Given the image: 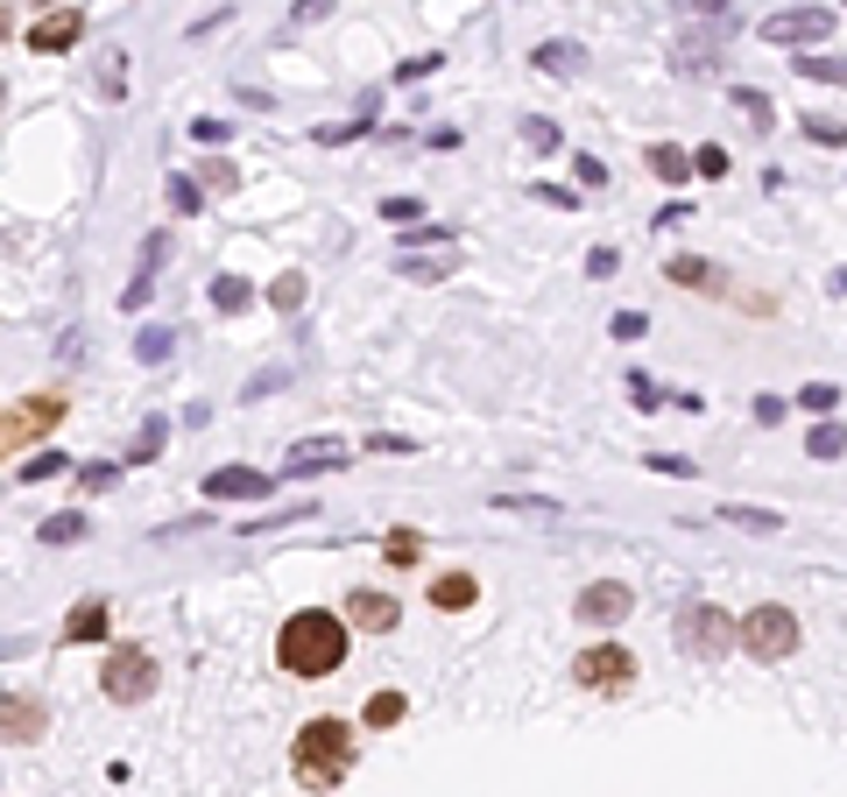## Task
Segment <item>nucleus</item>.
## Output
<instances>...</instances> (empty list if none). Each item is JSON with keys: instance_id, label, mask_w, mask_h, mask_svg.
I'll return each mask as SVG.
<instances>
[{"instance_id": "22", "label": "nucleus", "mask_w": 847, "mask_h": 797, "mask_svg": "<svg viewBox=\"0 0 847 797\" xmlns=\"http://www.w3.org/2000/svg\"><path fill=\"white\" fill-rule=\"evenodd\" d=\"M85 530H93V522H85L78 516V508H71V516H50V522H36V536H43V544H50V551H64V544H78V536Z\"/></svg>"}, {"instance_id": "56", "label": "nucleus", "mask_w": 847, "mask_h": 797, "mask_svg": "<svg viewBox=\"0 0 847 797\" xmlns=\"http://www.w3.org/2000/svg\"><path fill=\"white\" fill-rule=\"evenodd\" d=\"M686 14H713V22H727V0H678Z\"/></svg>"}, {"instance_id": "12", "label": "nucleus", "mask_w": 847, "mask_h": 797, "mask_svg": "<svg viewBox=\"0 0 847 797\" xmlns=\"http://www.w3.org/2000/svg\"><path fill=\"white\" fill-rule=\"evenodd\" d=\"M276 480L255 473V466H219V473H205V502H262Z\"/></svg>"}, {"instance_id": "42", "label": "nucleus", "mask_w": 847, "mask_h": 797, "mask_svg": "<svg viewBox=\"0 0 847 797\" xmlns=\"http://www.w3.org/2000/svg\"><path fill=\"white\" fill-rule=\"evenodd\" d=\"M205 191H241V170H233V162H205Z\"/></svg>"}, {"instance_id": "58", "label": "nucleus", "mask_w": 847, "mask_h": 797, "mask_svg": "<svg viewBox=\"0 0 847 797\" xmlns=\"http://www.w3.org/2000/svg\"><path fill=\"white\" fill-rule=\"evenodd\" d=\"M840 8H847V0H840Z\"/></svg>"}, {"instance_id": "43", "label": "nucleus", "mask_w": 847, "mask_h": 797, "mask_svg": "<svg viewBox=\"0 0 847 797\" xmlns=\"http://www.w3.org/2000/svg\"><path fill=\"white\" fill-rule=\"evenodd\" d=\"M367 452H389V459H418V445H410V438H396V431H375V438H367Z\"/></svg>"}, {"instance_id": "13", "label": "nucleus", "mask_w": 847, "mask_h": 797, "mask_svg": "<svg viewBox=\"0 0 847 797\" xmlns=\"http://www.w3.org/2000/svg\"><path fill=\"white\" fill-rule=\"evenodd\" d=\"M78 8H57V14H43L36 28H28V50H43V57H57V50H71L78 43Z\"/></svg>"}, {"instance_id": "28", "label": "nucleus", "mask_w": 847, "mask_h": 797, "mask_svg": "<svg viewBox=\"0 0 847 797\" xmlns=\"http://www.w3.org/2000/svg\"><path fill=\"white\" fill-rule=\"evenodd\" d=\"M170 346H177L170 325H148V333L135 339V360H142V367H162V360H170Z\"/></svg>"}, {"instance_id": "49", "label": "nucleus", "mask_w": 847, "mask_h": 797, "mask_svg": "<svg viewBox=\"0 0 847 797\" xmlns=\"http://www.w3.org/2000/svg\"><path fill=\"white\" fill-rule=\"evenodd\" d=\"M615 268H621V254H615V247H593V254H586V276H593V282H607Z\"/></svg>"}, {"instance_id": "20", "label": "nucleus", "mask_w": 847, "mask_h": 797, "mask_svg": "<svg viewBox=\"0 0 847 797\" xmlns=\"http://www.w3.org/2000/svg\"><path fill=\"white\" fill-rule=\"evenodd\" d=\"M664 276L686 282V290H721V268L700 262V254H671V262H664Z\"/></svg>"}, {"instance_id": "54", "label": "nucleus", "mask_w": 847, "mask_h": 797, "mask_svg": "<svg viewBox=\"0 0 847 797\" xmlns=\"http://www.w3.org/2000/svg\"><path fill=\"white\" fill-rule=\"evenodd\" d=\"M537 198H544V205H558V213H572V205H579V191H558V184H537Z\"/></svg>"}, {"instance_id": "50", "label": "nucleus", "mask_w": 847, "mask_h": 797, "mask_svg": "<svg viewBox=\"0 0 847 797\" xmlns=\"http://www.w3.org/2000/svg\"><path fill=\"white\" fill-rule=\"evenodd\" d=\"M692 162H700V177H721V170H727V148L706 142V148H692Z\"/></svg>"}, {"instance_id": "51", "label": "nucleus", "mask_w": 847, "mask_h": 797, "mask_svg": "<svg viewBox=\"0 0 847 797\" xmlns=\"http://www.w3.org/2000/svg\"><path fill=\"white\" fill-rule=\"evenodd\" d=\"M784 410H791V402H784V396H755V424H784Z\"/></svg>"}, {"instance_id": "36", "label": "nucleus", "mask_w": 847, "mask_h": 797, "mask_svg": "<svg viewBox=\"0 0 847 797\" xmlns=\"http://www.w3.org/2000/svg\"><path fill=\"white\" fill-rule=\"evenodd\" d=\"M382 219H396V227H424V205L410 198V191H396V198H382Z\"/></svg>"}, {"instance_id": "35", "label": "nucleus", "mask_w": 847, "mask_h": 797, "mask_svg": "<svg viewBox=\"0 0 847 797\" xmlns=\"http://www.w3.org/2000/svg\"><path fill=\"white\" fill-rule=\"evenodd\" d=\"M99 93H107V99L128 93V57L121 50H99Z\"/></svg>"}, {"instance_id": "52", "label": "nucleus", "mask_w": 847, "mask_h": 797, "mask_svg": "<svg viewBox=\"0 0 847 797\" xmlns=\"http://www.w3.org/2000/svg\"><path fill=\"white\" fill-rule=\"evenodd\" d=\"M50 473H64V459H57V452H43V459H22V480H50Z\"/></svg>"}, {"instance_id": "53", "label": "nucleus", "mask_w": 847, "mask_h": 797, "mask_svg": "<svg viewBox=\"0 0 847 797\" xmlns=\"http://www.w3.org/2000/svg\"><path fill=\"white\" fill-rule=\"evenodd\" d=\"M191 134H198V142H227L233 120H191Z\"/></svg>"}, {"instance_id": "18", "label": "nucleus", "mask_w": 847, "mask_h": 797, "mask_svg": "<svg viewBox=\"0 0 847 797\" xmlns=\"http://www.w3.org/2000/svg\"><path fill=\"white\" fill-rule=\"evenodd\" d=\"M107 636V600H78L64 614V642H99Z\"/></svg>"}, {"instance_id": "16", "label": "nucleus", "mask_w": 847, "mask_h": 797, "mask_svg": "<svg viewBox=\"0 0 847 797\" xmlns=\"http://www.w3.org/2000/svg\"><path fill=\"white\" fill-rule=\"evenodd\" d=\"M481 600V579L473 571H445V579H431V607L438 614H459V607H473Z\"/></svg>"}, {"instance_id": "33", "label": "nucleus", "mask_w": 847, "mask_h": 797, "mask_svg": "<svg viewBox=\"0 0 847 797\" xmlns=\"http://www.w3.org/2000/svg\"><path fill=\"white\" fill-rule=\"evenodd\" d=\"M297 382V360H276V367H262L255 382H247V402H262V396H276V388H290Z\"/></svg>"}, {"instance_id": "26", "label": "nucleus", "mask_w": 847, "mask_h": 797, "mask_svg": "<svg viewBox=\"0 0 847 797\" xmlns=\"http://www.w3.org/2000/svg\"><path fill=\"white\" fill-rule=\"evenodd\" d=\"M247 304H255V290H247L241 276H219V282H213V311H227V318H241Z\"/></svg>"}, {"instance_id": "46", "label": "nucleus", "mask_w": 847, "mask_h": 797, "mask_svg": "<svg viewBox=\"0 0 847 797\" xmlns=\"http://www.w3.org/2000/svg\"><path fill=\"white\" fill-rule=\"evenodd\" d=\"M113 480H121V466H85V473H78V487H85V494H107Z\"/></svg>"}, {"instance_id": "37", "label": "nucleus", "mask_w": 847, "mask_h": 797, "mask_svg": "<svg viewBox=\"0 0 847 797\" xmlns=\"http://www.w3.org/2000/svg\"><path fill=\"white\" fill-rule=\"evenodd\" d=\"M806 142H812V148H820V142H826V148H847V120H820V113H812V120H806Z\"/></svg>"}, {"instance_id": "31", "label": "nucleus", "mask_w": 847, "mask_h": 797, "mask_svg": "<svg viewBox=\"0 0 847 797\" xmlns=\"http://www.w3.org/2000/svg\"><path fill=\"white\" fill-rule=\"evenodd\" d=\"M162 198H170V213H184V219H191L205 198H213V191H205V184H191V177H170V184H162Z\"/></svg>"}, {"instance_id": "8", "label": "nucleus", "mask_w": 847, "mask_h": 797, "mask_svg": "<svg viewBox=\"0 0 847 797\" xmlns=\"http://www.w3.org/2000/svg\"><path fill=\"white\" fill-rule=\"evenodd\" d=\"M347 466H353V445H347V438H304V445H290V459H282V480L347 473Z\"/></svg>"}, {"instance_id": "32", "label": "nucleus", "mask_w": 847, "mask_h": 797, "mask_svg": "<svg viewBox=\"0 0 847 797\" xmlns=\"http://www.w3.org/2000/svg\"><path fill=\"white\" fill-rule=\"evenodd\" d=\"M791 402H798V410H812V424H826V416H834V402H840V388H826V382H806Z\"/></svg>"}, {"instance_id": "25", "label": "nucleus", "mask_w": 847, "mask_h": 797, "mask_svg": "<svg viewBox=\"0 0 847 797\" xmlns=\"http://www.w3.org/2000/svg\"><path fill=\"white\" fill-rule=\"evenodd\" d=\"M840 452H847V424H834V416H826V424H812L806 459H840Z\"/></svg>"}, {"instance_id": "55", "label": "nucleus", "mask_w": 847, "mask_h": 797, "mask_svg": "<svg viewBox=\"0 0 847 797\" xmlns=\"http://www.w3.org/2000/svg\"><path fill=\"white\" fill-rule=\"evenodd\" d=\"M290 14H297V22H325V14H332V0H297Z\"/></svg>"}, {"instance_id": "4", "label": "nucleus", "mask_w": 847, "mask_h": 797, "mask_svg": "<svg viewBox=\"0 0 847 797\" xmlns=\"http://www.w3.org/2000/svg\"><path fill=\"white\" fill-rule=\"evenodd\" d=\"M741 650H749L755 664L791 656V650H798V614H791V607H755V614H741Z\"/></svg>"}, {"instance_id": "5", "label": "nucleus", "mask_w": 847, "mask_h": 797, "mask_svg": "<svg viewBox=\"0 0 847 797\" xmlns=\"http://www.w3.org/2000/svg\"><path fill=\"white\" fill-rule=\"evenodd\" d=\"M572 678L586 691H629L636 685V656L621 650V642H593V650L572 656Z\"/></svg>"}, {"instance_id": "34", "label": "nucleus", "mask_w": 847, "mask_h": 797, "mask_svg": "<svg viewBox=\"0 0 847 797\" xmlns=\"http://www.w3.org/2000/svg\"><path fill=\"white\" fill-rule=\"evenodd\" d=\"M403 713H410L403 691H375V699H367V727H396Z\"/></svg>"}, {"instance_id": "21", "label": "nucleus", "mask_w": 847, "mask_h": 797, "mask_svg": "<svg viewBox=\"0 0 847 797\" xmlns=\"http://www.w3.org/2000/svg\"><path fill=\"white\" fill-rule=\"evenodd\" d=\"M721 522H735V530H755V536H777V530H784V516H770V508H749V502H727Z\"/></svg>"}, {"instance_id": "47", "label": "nucleus", "mask_w": 847, "mask_h": 797, "mask_svg": "<svg viewBox=\"0 0 847 797\" xmlns=\"http://www.w3.org/2000/svg\"><path fill=\"white\" fill-rule=\"evenodd\" d=\"M607 333H615V339H643L650 318H643V311H615V325H607Z\"/></svg>"}, {"instance_id": "45", "label": "nucleus", "mask_w": 847, "mask_h": 797, "mask_svg": "<svg viewBox=\"0 0 847 797\" xmlns=\"http://www.w3.org/2000/svg\"><path fill=\"white\" fill-rule=\"evenodd\" d=\"M418 551H424L418 530H396V536H389V565H418Z\"/></svg>"}, {"instance_id": "3", "label": "nucleus", "mask_w": 847, "mask_h": 797, "mask_svg": "<svg viewBox=\"0 0 847 797\" xmlns=\"http://www.w3.org/2000/svg\"><path fill=\"white\" fill-rule=\"evenodd\" d=\"M727 642H741V621H727L713 600H692V607H678V650H686V656L713 664Z\"/></svg>"}, {"instance_id": "48", "label": "nucleus", "mask_w": 847, "mask_h": 797, "mask_svg": "<svg viewBox=\"0 0 847 797\" xmlns=\"http://www.w3.org/2000/svg\"><path fill=\"white\" fill-rule=\"evenodd\" d=\"M445 57H410V64H396V85H418V79H431Z\"/></svg>"}, {"instance_id": "6", "label": "nucleus", "mask_w": 847, "mask_h": 797, "mask_svg": "<svg viewBox=\"0 0 847 797\" xmlns=\"http://www.w3.org/2000/svg\"><path fill=\"white\" fill-rule=\"evenodd\" d=\"M99 685H107L113 705H142L148 691H156V664H148V650H113L107 671H99Z\"/></svg>"}, {"instance_id": "41", "label": "nucleus", "mask_w": 847, "mask_h": 797, "mask_svg": "<svg viewBox=\"0 0 847 797\" xmlns=\"http://www.w3.org/2000/svg\"><path fill=\"white\" fill-rule=\"evenodd\" d=\"M650 473H671V480H692L700 466H692L686 452H650Z\"/></svg>"}, {"instance_id": "7", "label": "nucleus", "mask_w": 847, "mask_h": 797, "mask_svg": "<svg viewBox=\"0 0 847 797\" xmlns=\"http://www.w3.org/2000/svg\"><path fill=\"white\" fill-rule=\"evenodd\" d=\"M57 416H64V402H57V396H22V402H8V424H0V452L14 459L28 438H43V431H50Z\"/></svg>"}, {"instance_id": "40", "label": "nucleus", "mask_w": 847, "mask_h": 797, "mask_svg": "<svg viewBox=\"0 0 847 797\" xmlns=\"http://www.w3.org/2000/svg\"><path fill=\"white\" fill-rule=\"evenodd\" d=\"M572 177H579V191H601L607 184V162L601 156H572Z\"/></svg>"}, {"instance_id": "2", "label": "nucleus", "mask_w": 847, "mask_h": 797, "mask_svg": "<svg viewBox=\"0 0 847 797\" xmlns=\"http://www.w3.org/2000/svg\"><path fill=\"white\" fill-rule=\"evenodd\" d=\"M353 756H361V741H353L347 720H311V727L297 734V748H290V770H297L304 790H339L347 770H353Z\"/></svg>"}, {"instance_id": "30", "label": "nucleus", "mask_w": 847, "mask_h": 797, "mask_svg": "<svg viewBox=\"0 0 847 797\" xmlns=\"http://www.w3.org/2000/svg\"><path fill=\"white\" fill-rule=\"evenodd\" d=\"M367 128H375V99H367V107L353 113V120H339V128H318V142H325V148H339V142H361Z\"/></svg>"}, {"instance_id": "9", "label": "nucleus", "mask_w": 847, "mask_h": 797, "mask_svg": "<svg viewBox=\"0 0 847 797\" xmlns=\"http://www.w3.org/2000/svg\"><path fill=\"white\" fill-rule=\"evenodd\" d=\"M629 607H636V593L621 579H601V585H586V593L572 600V614L586 628H615V621H629Z\"/></svg>"}, {"instance_id": "10", "label": "nucleus", "mask_w": 847, "mask_h": 797, "mask_svg": "<svg viewBox=\"0 0 847 797\" xmlns=\"http://www.w3.org/2000/svg\"><path fill=\"white\" fill-rule=\"evenodd\" d=\"M834 36V8H784L763 22V43H826Z\"/></svg>"}, {"instance_id": "17", "label": "nucleus", "mask_w": 847, "mask_h": 797, "mask_svg": "<svg viewBox=\"0 0 847 797\" xmlns=\"http://www.w3.org/2000/svg\"><path fill=\"white\" fill-rule=\"evenodd\" d=\"M452 268H459L452 247H438V254H396V276H410V282H438V276H452Z\"/></svg>"}, {"instance_id": "19", "label": "nucleus", "mask_w": 847, "mask_h": 797, "mask_svg": "<svg viewBox=\"0 0 847 797\" xmlns=\"http://www.w3.org/2000/svg\"><path fill=\"white\" fill-rule=\"evenodd\" d=\"M650 170H657L664 184H692V177H700V162H692L678 142H657V148H650Z\"/></svg>"}, {"instance_id": "38", "label": "nucleus", "mask_w": 847, "mask_h": 797, "mask_svg": "<svg viewBox=\"0 0 847 797\" xmlns=\"http://www.w3.org/2000/svg\"><path fill=\"white\" fill-rule=\"evenodd\" d=\"M523 142L537 148V156H552V148L565 142V134H558V120H523Z\"/></svg>"}, {"instance_id": "44", "label": "nucleus", "mask_w": 847, "mask_h": 797, "mask_svg": "<svg viewBox=\"0 0 847 797\" xmlns=\"http://www.w3.org/2000/svg\"><path fill=\"white\" fill-rule=\"evenodd\" d=\"M629 396L643 402V410H657V402H671V396H664V388H657V382H650V374H643V367L629 374Z\"/></svg>"}, {"instance_id": "15", "label": "nucleus", "mask_w": 847, "mask_h": 797, "mask_svg": "<svg viewBox=\"0 0 847 797\" xmlns=\"http://www.w3.org/2000/svg\"><path fill=\"white\" fill-rule=\"evenodd\" d=\"M530 64H537L544 79H579V64H586V43L552 36V43H537V50H530Z\"/></svg>"}, {"instance_id": "57", "label": "nucleus", "mask_w": 847, "mask_h": 797, "mask_svg": "<svg viewBox=\"0 0 847 797\" xmlns=\"http://www.w3.org/2000/svg\"><path fill=\"white\" fill-rule=\"evenodd\" d=\"M826 290H834V297H847V268H834V276H826Z\"/></svg>"}, {"instance_id": "11", "label": "nucleus", "mask_w": 847, "mask_h": 797, "mask_svg": "<svg viewBox=\"0 0 847 797\" xmlns=\"http://www.w3.org/2000/svg\"><path fill=\"white\" fill-rule=\"evenodd\" d=\"M347 621H353V628H367V636H389V628L403 621V607H396V593L353 585V593H347Z\"/></svg>"}, {"instance_id": "39", "label": "nucleus", "mask_w": 847, "mask_h": 797, "mask_svg": "<svg viewBox=\"0 0 847 797\" xmlns=\"http://www.w3.org/2000/svg\"><path fill=\"white\" fill-rule=\"evenodd\" d=\"M162 262H170V233H148V240H142V268H135V276L156 282V268H162Z\"/></svg>"}, {"instance_id": "27", "label": "nucleus", "mask_w": 847, "mask_h": 797, "mask_svg": "<svg viewBox=\"0 0 847 797\" xmlns=\"http://www.w3.org/2000/svg\"><path fill=\"white\" fill-rule=\"evenodd\" d=\"M791 71H798V79H826V85H847V57H820V50H806Z\"/></svg>"}, {"instance_id": "23", "label": "nucleus", "mask_w": 847, "mask_h": 797, "mask_svg": "<svg viewBox=\"0 0 847 797\" xmlns=\"http://www.w3.org/2000/svg\"><path fill=\"white\" fill-rule=\"evenodd\" d=\"M304 290H311V282L297 276V268H282V276L269 282V304L282 311V318H297V311H304Z\"/></svg>"}, {"instance_id": "29", "label": "nucleus", "mask_w": 847, "mask_h": 797, "mask_svg": "<svg viewBox=\"0 0 847 797\" xmlns=\"http://www.w3.org/2000/svg\"><path fill=\"white\" fill-rule=\"evenodd\" d=\"M162 445H170V424H162V416H148V424L135 431V452H128V466H148Z\"/></svg>"}, {"instance_id": "24", "label": "nucleus", "mask_w": 847, "mask_h": 797, "mask_svg": "<svg viewBox=\"0 0 847 797\" xmlns=\"http://www.w3.org/2000/svg\"><path fill=\"white\" fill-rule=\"evenodd\" d=\"M727 99H735V113L749 120V128H770V120H777V107H770V93H755V85H735Z\"/></svg>"}, {"instance_id": "1", "label": "nucleus", "mask_w": 847, "mask_h": 797, "mask_svg": "<svg viewBox=\"0 0 847 797\" xmlns=\"http://www.w3.org/2000/svg\"><path fill=\"white\" fill-rule=\"evenodd\" d=\"M276 664L290 671V678H325V671H339L347 664V621H339V614H318V607L290 614L282 636H276Z\"/></svg>"}, {"instance_id": "14", "label": "nucleus", "mask_w": 847, "mask_h": 797, "mask_svg": "<svg viewBox=\"0 0 847 797\" xmlns=\"http://www.w3.org/2000/svg\"><path fill=\"white\" fill-rule=\"evenodd\" d=\"M0 734H8V748L36 741V734H43V705L22 699V691H8V699H0Z\"/></svg>"}]
</instances>
